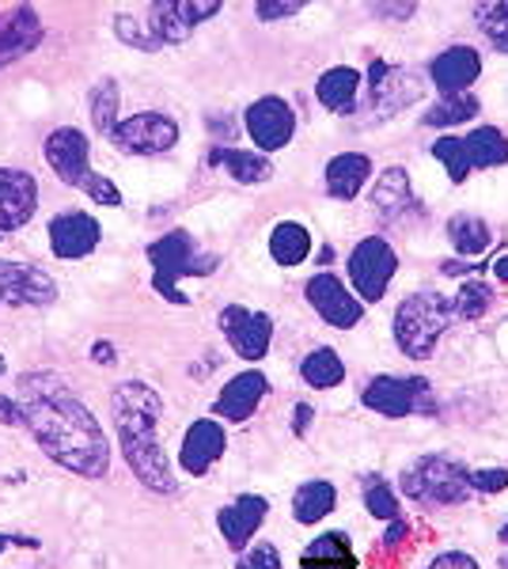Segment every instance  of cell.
Here are the masks:
<instances>
[{
	"mask_svg": "<svg viewBox=\"0 0 508 569\" xmlns=\"http://www.w3.org/2000/svg\"><path fill=\"white\" fill-rule=\"evenodd\" d=\"M209 163L212 168H225L239 187H258V182H266L273 176L270 156L255 152V149H225V144H217V149L209 152Z\"/></svg>",
	"mask_w": 508,
	"mask_h": 569,
	"instance_id": "cb8c5ba5",
	"label": "cell"
},
{
	"mask_svg": "<svg viewBox=\"0 0 508 569\" xmlns=\"http://www.w3.org/2000/svg\"><path fill=\"white\" fill-rule=\"evenodd\" d=\"M311 254V232L297 220H281V224L270 232V259L277 266H285V270H292V266L308 262Z\"/></svg>",
	"mask_w": 508,
	"mask_h": 569,
	"instance_id": "f1b7e54d",
	"label": "cell"
},
{
	"mask_svg": "<svg viewBox=\"0 0 508 569\" xmlns=\"http://www.w3.org/2000/svg\"><path fill=\"white\" fill-rule=\"evenodd\" d=\"M236 569H281V555H277L273 543H255V547L239 550Z\"/></svg>",
	"mask_w": 508,
	"mask_h": 569,
	"instance_id": "f35d334b",
	"label": "cell"
},
{
	"mask_svg": "<svg viewBox=\"0 0 508 569\" xmlns=\"http://www.w3.org/2000/svg\"><path fill=\"white\" fill-rule=\"evenodd\" d=\"M360 402L380 418H410L429 410V380L421 376H376L365 383Z\"/></svg>",
	"mask_w": 508,
	"mask_h": 569,
	"instance_id": "30bf717a",
	"label": "cell"
},
{
	"mask_svg": "<svg viewBox=\"0 0 508 569\" xmlns=\"http://www.w3.org/2000/svg\"><path fill=\"white\" fill-rule=\"evenodd\" d=\"M365 509L372 512L376 520H399V498L391 493L380 475H368L365 479Z\"/></svg>",
	"mask_w": 508,
	"mask_h": 569,
	"instance_id": "d590c367",
	"label": "cell"
},
{
	"mask_svg": "<svg viewBox=\"0 0 508 569\" xmlns=\"http://www.w3.org/2000/svg\"><path fill=\"white\" fill-rule=\"evenodd\" d=\"M432 156L448 168V179L451 182H467L470 179V163H467V152H464V137H437L432 144Z\"/></svg>",
	"mask_w": 508,
	"mask_h": 569,
	"instance_id": "8d00e7d4",
	"label": "cell"
},
{
	"mask_svg": "<svg viewBox=\"0 0 508 569\" xmlns=\"http://www.w3.org/2000/svg\"><path fill=\"white\" fill-rule=\"evenodd\" d=\"M243 126L251 133V141L258 144V152H277L297 133V114H292V107L281 96H262L247 107Z\"/></svg>",
	"mask_w": 508,
	"mask_h": 569,
	"instance_id": "5bb4252c",
	"label": "cell"
},
{
	"mask_svg": "<svg viewBox=\"0 0 508 569\" xmlns=\"http://www.w3.org/2000/svg\"><path fill=\"white\" fill-rule=\"evenodd\" d=\"M470 490L478 493H497L508 486V467H486V471H467Z\"/></svg>",
	"mask_w": 508,
	"mask_h": 569,
	"instance_id": "ab89813d",
	"label": "cell"
},
{
	"mask_svg": "<svg viewBox=\"0 0 508 569\" xmlns=\"http://www.w3.org/2000/svg\"><path fill=\"white\" fill-rule=\"evenodd\" d=\"M266 517H270V501L262 493H239L232 505H225L217 512V528L232 550H247L258 536V528L266 525Z\"/></svg>",
	"mask_w": 508,
	"mask_h": 569,
	"instance_id": "d6986e66",
	"label": "cell"
},
{
	"mask_svg": "<svg viewBox=\"0 0 508 569\" xmlns=\"http://www.w3.org/2000/svg\"><path fill=\"white\" fill-rule=\"evenodd\" d=\"M395 270H399V254L395 247L380 240V236H368L353 247L349 254V281H353V297L360 305H380L387 284H391Z\"/></svg>",
	"mask_w": 508,
	"mask_h": 569,
	"instance_id": "ba28073f",
	"label": "cell"
},
{
	"mask_svg": "<svg viewBox=\"0 0 508 569\" xmlns=\"http://www.w3.org/2000/svg\"><path fill=\"white\" fill-rule=\"evenodd\" d=\"M91 361H96V365H114L118 361L114 346H110V342H96V346H91Z\"/></svg>",
	"mask_w": 508,
	"mask_h": 569,
	"instance_id": "7dc6e473",
	"label": "cell"
},
{
	"mask_svg": "<svg viewBox=\"0 0 508 569\" xmlns=\"http://www.w3.org/2000/svg\"><path fill=\"white\" fill-rule=\"evenodd\" d=\"M145 254H149V262H152V289L175 308L190 305V297L179 289V278H193V273L206 278V273L217 270V259L198 251V240H193L187 228H175V232L160 236L156 243H149Z\"/></svg>",
	"mask_w": 508,
	"mask_h": 569,
	"instance_id": "5b68a950",
	"label": "cell"
},
{
	"mask_svg": "<svg viewBox=\"0 0 508 569\" xmlns=\"http://www.w3.org/2000/svg\"><path fill=\"white\" fill-rule=\"evenodd\" d=\"M429 72H432V84L445 91V96H467L470 84L482 77V58L470 46H448L445 53H437Z\"/></svg>",
	"mask_w": 508,
	"mask_h": 569,
	"instance_id": "44dd1931",
	"label": "cell"
},
{
	"mask_svg": "<svg viewBox=\"0 0 508 569\" xmlns=\"http://www.w3.org/2000/svg\"><path fill=\"white\" fill-rule=\"evenodd\" d=\"M494 278H497V281H508V254H505V259H497V262H494Z\"/></svg>",
	"mask_w": 508,
	"mask_h": 569,
	"instance_id": "681fc988",
	"label": "cell"
},
{
	"mask_svg": "<svg viewBox=\"0 0 508 569\" xmlns=\"http://www.w3.org/2000/svg\"><path fill=\"white\" fill-rule=\"evenodd\" d=\"M300 380L308 383V388H316V391H330V388H338V383L346 380V361L338 357V350L319 346V350H311L300 361Z\"/></svg>",
	"mask_w": 508,
	"mask_h": 569,
	"instance_id": "4dcf8cb0",
	"label": "cell"
},
{
	"mask_svg": "<svg viewBox=\"0 0 508 569\" xmlns=\"http://www.w3.org/2000/svg\"><path fill=\"white\" fill-rule=\"evenodd\" d=\"M110 144L126 156H163L179 144V122L163 110H141L114 126Z\"/></svg>",
	"mask_w": 508,
	"mask_h": 569,
	"instance_id": "9c48e42d",
	"label": "cell"
},
{
	"mask_svg": "<svg viewBox=\"0 0 508 569\" xmlns=\"http://www.w3.org/2000/svg\"><path fill=\"white\" fill-rule=\"evenodd\" d=\"M42 156H46L50 171L64 182V187L84 190L96 206H107V209L122 206V190H118L107 176H99V171L91 168V141H88L84 130H77V126H58V130L46 137Z\"/></svg>",
	"mask_w": 508,
	"mask_h": 569,
	"instance_id": "277c9868",
	"label": "cell"
},
{
	"mask_svg": "<svg viewBox=\"0 0 508 569\" xmlns=\"http://www.w3.org/2000/svg\"><path fill=\"white\" fill-rule=\"evenodd\" d=\"M300 569H357V555L346 531H322L316 543L303 547Z\"/></svg>",
	"mask_w": 508,
	"mask_h": 569,
	"instance_id": "484cf974",
	"label": "cell"
},
{
	"mask_svg": "<svg viewBox=\"0 0 508 569\" xmlns=\"http://www.w3.org/2000/svg\"><path fill=\"white\" fill-rule=\"evenodd\" d=\"M402 493L418 505H459L467 501L470 482L467 467H459L448 456H421L418 463H410L402 471Z\"/></svg>",
	"mask_w": 508,
	"mask_h": 569,
	"instance_id": "52a82bcc",
	"label": "cell"
},
{
	"mask_svg": "<svg viewBox=\"0 0 508 569\" xmlns=\"http://www.w3.org/2000/svg\"><path fill=\"white\" fill-rule=\"evenodd\" d=\"M368 201H372V209L384 220H395L399 213H406V209L414 206V190H410L406 168H387L384 176L372 182V190H368Z\"/></svg>",
	"mask_w": 508,
	"mask_h": 569,
	"instance_id": "d4e9b609",
	"label": "cell"
},
{
	"mask_svg": "<svg viewBox=\"0 0 508 569\" xmlns=\"http://www.w3.org/2000/svg\"><path fill=\"white\" fill-rule=\"evenodd\" d=\"M478 114V99L475 96H445L440 103L429 107V114L421 118L425 126H459L467 118Z\"/></svg>",
	"mask_w": 508,
	"mask_h": 569,
	"instance_id": "836d02e7",
	"label": "cell"
},
{
	"mask_svg": "<svg viewBox=\"0 0 508 569\" xmlns=\"http://www.w3.org/2000/svg\"><path fill=\"white\" fill-rule=\"evenodd\" d=\"M303 297L316 308V316L327 327L335 330H353L360 319H365V305L346 289V281L335 278V273H316L308 284H303Z\"/></svg>",
	"mask_w": 508,
	"mask_h": 569,
	"instance_id": "4fadbf2b",
	"label": "cell"
},
{
	"mask_svg": "<svg viewBox=\"0 0 508 569\" xmlns=\"http://www.w3.org/2000/svg\"><path fill=\"white\" fill-rule=\"evenodd\" d=\"M217 323H220V335L228 338V346L236 350L239 361L258 365L266 353H270L273 319L266 316V311H255V308H243V305H228V308H220Z\"/></svg>",
	"mask_w": 508,
	"mask_h": 569,
	"instance_id": "8fae6325",
	"label": "cell"
},
{
	"mask_svg": "<svg viewBox=\"0 0 508 569\" xmlns=\"http://www.w3.org/2000/svg\"><path fill=\"white\" fill-rule=\"evenodd\" d=\"M39 209V179L23 168H0V236L20 232Z\"/></svg>",
	"mask_w": 508,
	"mask_h": 569,
	"instance_id": "2e32d148",
	"label": "cell"
},
{
	"mask_svg": "<svg viewBox=\"0 0 508 569\" xmlns=\"http://www.w3.org/2000/svg\"><path fill=\"white\" fill-rule=\"evenodd\" d=\"M429 569H478V562L470 555H464V550H448V555L432 558Z\"/></svg>",
	"mask_w": 508,
	"mask_h": 569,
	"instance_id": "b9f144b4",
	"label": "cell"
},
{
	"mask_svg": "<svg viewBox=\"0 0 508 569\" xmlns=\"http://www.w3.org/2000/svg\"><path fill=\"white\" fill-rule=\"evenodd\" d=\"M338 505V490L327 479H311L303 482L297 493H292V520L297 525H319L335 512Z\"/></svg>",
	"mask_w": 508,
	"mask_h": 569,
	"instance_id": "83f0119b",
	"label": "cell"
},
{
	"mask_svg": "<svg viewBox=\"0 0 508 569\" xmlns=\"http://www.w3.org/2000/svg\"><path fill=\"white\" fill-rule=\"evenodd\" d=\"M110 415H114L118 445H122V456H126L129 471H133V479L149 493L175 498L179 482H175L171 463H168V456H163V440H160V421H163L160 391L145 380L118 383L114 395H110Z\"/></svg>",
	"mask_w": 508,
	"mask_h": 569,
	"instance_id": "7a4b0ae2",
	"label": "cell"
},
{
	"mask_svg": "<svg viewBox=\"0 0 508 569\" xmlns=\"http://www.w3.org/2000/svg\"><path fill=\"white\" fill-rule=\"evenodd\" d=\"M368 179H372V160L365 152H338L327 163V194L338 201H353Z\"/></svg>",
	"mask_w": 508,
	"mask_h": 569,
	"instance_id": "603a6c76",
	"label": "cell"
},
{
	"mask_svg": "<svg viewBox=\"0 0 508 569\" xmlns=\"http://www.w3.org/2000/svg\"><path fill=\"white\" fill-rule=\"evenodd\" d=\"M220 12L217 0H152L137 12L114 16V34L141 53H156L163 46L190 39L201 23Z\"/></svg>",
	"mask_w": 508,
	"mask_h": 569,
	"instance_id": "3957f363",
	"label": "cell"
},
{
	"mask_svg": "<svg viewBox=\"0 0 508 569\" xmlns=\"http://www.w3.org/2000/svg\"><path fill=\"white\" fill-rule=\"evenodd\" d=\"M12 543H27V547H39V539H16V536H8V531H0V555H4Z\"/></svg>",
	"mask_w": 508,
	"mask_h": 569,
	"instance_id": "c3c4849f",
	"label": "cell"
},
{
	"mask_svg": "<svg viewBox=\"0 0 508 569\" xmlns=\"http://www.w3.org/2000/svg\"><path fill=\"white\" fill-rule=\"evenodd\" d=\"M475 20L482 27V34L497 46L501 53H508V0H497V4H478Z\"/></svg>",
	"mask_w": 508,
	"mask_h": 569,
	"instance_id": "e575fe53",
	"label": "cell"
},
{
	"mask_svg": "<svg viewBox=\"0 0 508 569\" xmlns=\"http://www.w3.org/2000/svg\"><path fill=\"white\" fill-rule=\"evenodd\" d=\"M228 452V433L225 426H220L217 418H198L193 426L187 429V437H182V448H179V463L182 471L193 475V479H201V475H209V467L220 460V456Z\"/></svg>",
	"mask_w": 508,
	"mask_h": 569,
	"instance_id": "ac0fdd59",
	"label": "cell"
},
{
	"mask_svg": "<svg viewBox=\"0 0 508 569\" xmlns=\"http://www.w3.org/2000/svg\"><path fill=\"white\" fill-rule=\"evenodd\" d=\"M58 300V281L31 262L0 259V308H50Z\"/></svg>",
	"mask_w": 508,
	"mask_h": 569,
	"instance_id": "7c38bea8",
	"label": "cell"
},
{
	"mask_svg": "<svg viewBox=\"0 0 508 569\" xmlns=\"http://www.w3.org/2000/svg\"><path fill=\"white\" fill-rule=\"evenodd\" d=\"M8 372V361H4V357H0V376H4Z\"/></svg>",
	"mask_w": 508,
	"mask_h": 569,
	"instance_id": "f907efd6",
	"label": "cell"
},
{
	"mask_svg": "<svg viewBox=\"0 0 508 569\" xmlns=\"http://www.w3.org/2000/svg\"><path fill=\"white\" fill-rule=\"evenodd\" d=\"M357 91H360V72L349 69V66L327 69L319 77V84H316L319 103L327 107V110H335V114H349V110H353Z\"/></svg>",
	"mask_w": 508,
	"mask_h": 569,
	"instance_id": "4316f807",
	"label": "cell"
},
{
	"mask_svg": "<svg viewBox=\"0 0 508 569\" xmlns=\"http://www.w3.org/2000/svg\"><path fill=\"white\" fill-rule=\"evenodd\" d=\"M270 395V380H266L258 369H247V372H239L232 376V380L220 388L217 395V415L225 418V421H236V426H243L247 418H255V410L262 407V399Z\"/></svg>",
	"mask_w": 508,
	"mask_h": 569,
	"instance_id": "ffe728a7",
	"label": "cell"
},
{
	"mask_svg": "<svg viewBox=\"0 0 508 569\" xmlns=\"http://www.w3.org/2000/svg\"><path fill=\"white\" fill-rule=\"evenodd\" d=\"M88 110H91V130L110 141V133H114V126H118V84L114 80L103 77L96 88H91Z\"/></svg>",
	"mask_w": 508,
	"mask_h": 569,
	"instance_id": "d6a6232c",
	"label": "cell"
},
{
	"mask_svg": "<svg viewBox=\"0 0 508 569\" xmlns=\"http://www.w3.org/2000/svg\"><path fill=\"white\" fill-rule=\"evenodd\" d=\"M448 240L456 247L459 254H467V259H475V254L489 251V243H494V232H489V224L482 217L475 213H456L448 220Z\"/></svg>",
	"mask_w": 508,
	"mask_h": 569,
	"instance_id": "1f68e13d",
	"label": "cell"
},
{
	"mask_svg": "<svg viewBox=\"0 0 508 569\" xmlns=\"http://www.w3.org/2000/svg\"><path fill=\"white\" fill-rule=\"evenodd\" d=\"M46 39L42 16L31 4H16L0 12V69H8L12 61L27 58L31 50H39Z\"/></svg>",
	"mask_w": 508,
	"mask_h": 569,
	"instance_id": "e0dca14e",
	"label": "cell"
},
{
	"mask_svg": "<svg viewBox=\"0 0 508 569\" xmlns=\"http://www.w3.org/2000/svg\"><path fill=\"white\" fill-rule=\"evenodd\" d=\"M505 566H508V558H505Z\"/></svg>",
	"mask_w": 508,
	"mask_h": 569,
	"instance_id": "816d5d0a",
	"label": "cell"
},
{
	"mask_svg": "<svg viewBox=\"0 0 508 569\" xmlns=\"http://www.w3.org/2000/svg\"><path fill=\"white\" fill-rule=\"evenodd\" d=\"M292 415H297L292 429H297V433L303 437V433H308V426H311V418H316V410H311L308 402H297V410H292Z\"/></svg>",
	"mask_w": 508,
	"mask_h": 569,
	"instance_id": "f6af8a7d",
	"label": "cell"
},
{
	"mask_svg": "<svg viewBox=\"0 0 508 569\" xmlns=\"http://www.w3.org/2000/svg\"><path fill=\"white\" fill-rule=\"evenodd\" d=\"M464 152L470 171L475 168H497V163H508V137L497 130V126H478L464 137Z\"/></svg>",
	"mask_w": 508,
	"mask_h": 569,
	"instance_id": "f546056e",
	"label": "cell"
},
{
	"mask_svg": "<svg viewBox=\"0 0 508 569\" xmlns=\"http://www.w3.org/2000/svg\"><path fill=\"white\" fill-rule=\"evenodd\" d=\"M368 80H372V84H368L372 110H380V114H395V110H402L406 103H414V99H418V84H414L410 72L391 69L387 61H372Z\"/></svg>",
	"mask_w": 508,
	"mask_h": 569,
	"instance_id": "7402d4cb",
	"label": "cell"
},
{
	"mask_svg": "<svg viewBox=\"0 0 508 569\" xmlns=\"http://www.w3.org/2000/svg\"><path fill=\"white\" fill-rule=\"evenodd\" d=\"M406 536H410V528H406V520H391V528H387V536H384L380 550H395V547L402 543Z\"/></svg>",
	"mask_w": 508,
	"mask_h": 569,
	"instance_id": "ee69618b",
	"label": "cell"
},
{
	"mask_svg": "<svg viewBox=\"0 0 508 569\" xmlns=\"http://www.w3.org/2000/svg\"><path fill=\"white\" fill-rule=\"evenodd\" d=\"M489 305H494V289L482 281H467L464 289H459V297L451 308H456L459 319H482L489 311Z\"/></svg>",
	"mask_w": 508,
	"mask_h": 569,
	"instance_id": "74e56055",
	"label": "cell"
},
{
	"mask_svg": "<svg viewBox=\"0 0 508 569\" xmlns=\"http://www.w3.org/2000/svg\"><path fill=\"white\" fill-rule=\"evenodd\" d=\"M0 426H16L23 429V407L12 395H0Z\"/></svg>",
	"mask_w": 508,
	"mask_h": 569,
	"instance_id": "7bdbcfd3",
	"label": "cell"
},
{
	"mask_svg": "<svg viewBox=\"0 0 508 569\" xmlns=\"http://www.w3.org/2000/svg\"><path fill=\"white\" fill-rule=\"evenodd\" d=\"M16 399L23 407V429L61 471L99 482L110 475V445L84 402L58 372H23Z\"/></svg>",
	"mask_w": 508,
	"mask_h": 569,
	"instance_id": "6da1fadb",
	"label": "cell"
},
{
	"mask_svg": "<svg viewBox=\"0 0 508 569\" xmlns=\"http://www.w3.org/2000/svg\"><path fill=\"white\" fill-rule=\"evenodd\" d=\"M303 12V0H285V4H270V0H262V4H255V16L262 23L270 20H289V16Z\"/></svg>",
	"mask_w": 508,
	"mask_h": 569,
	"instance_id": "60d3db41",
	"label": "cell"
},
{
	"mask_svg": "<svg viewBox=\"0 0 508 569\" xmlns=\"http://www.w3.org/2000/svg\"><path fill=\"white\" fill-rule=\"evenodd\" d=\"M376 16H399V20H410L414 16V4H372Z\"/></svg>",
	"mask_w": 508,
	"mask_h": 569,
	"instance_id": "bcb514c9",
	"label": "cell"
},
{
	"mask_svg": "<svg viewBox=\"0 0 508 569\" xmlns=\"http://www.w3.org/2000/svg\"><path fill=\"white\" fill-rule=\"evenodd\" d=\"M50 251L58 254L64 262H77V259H88L91 251L103 240V228L99 220L84 213V209H69V213H58L50 220Z\"/></svg>",
	"mask_w": 508,
	"mask_h": 569,
	"instance_id": "9a60e30c",
	"label": "cell"
},
{
	"mask_svg": "<svg viewBox=\"0 0 508 569\" xmlns=\"http://www.w3.org/2000/svg\"><path fill=\"white\" fill-rule=\"evenodd\" d=\"M451 316H456V308L440 292H414V297H406L395 308V323H391L395 346L406 357H414V361H429L437 353V342L445 338Z\"/></svg>",
	"mask_w": 508,
	"mask_h": 569,
	"instance_id": "8992f818",
	"label": "cell"
}]
</instances>
